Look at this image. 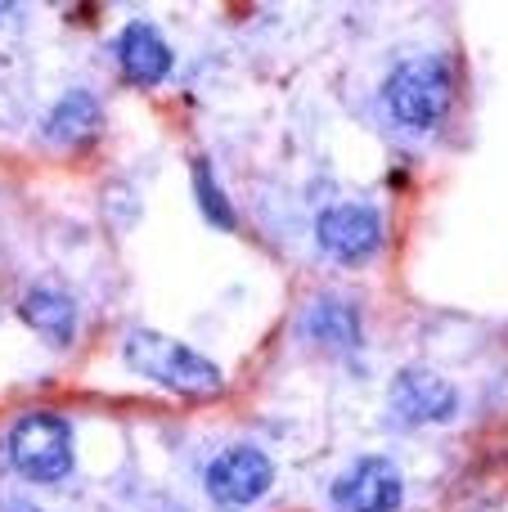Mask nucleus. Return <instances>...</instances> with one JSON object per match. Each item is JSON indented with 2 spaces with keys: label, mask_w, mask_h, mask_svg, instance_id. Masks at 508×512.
Here are the masks:
<instances>
[{
  "label": "nucleus",
  "mask_w": 508,
  "mask_h": 512,
  "mask_svg": "<svg viewBox=\"0 0 508 512\" xmlns=\"http://www.w3.org/2000/svg\"><path fill=\"white\" fill-rule=\"evenodd\" d=\"M450 68L437 54H414V59H401L383 81V113L392 126L401 131H437L441 117L450 108Z\"/></svg>",
  "instance_id": "nucleus-1"
},
{
  "label": "nucleus",
  "mask_w": 508,
  "mask_h": 512,
  "mask_svg": "<svg viewBox=\"0 0 508 512\" xmlns=\"http://www.w3.org/2000/svg\"><path fill=\"white\" fill-rule=\"evenodd\" d=\"M122 355H126V369L162 382L167 391H180V396H216L225 387V373L207 355H198L194 346L176 342L167 333H153V328H135L126 337Z\"/></svg>",
  "instance_id": "nucleus-2"
},
{
  "label": "nucleus",
  "mask_w": 508,
  "mask_h": 512,
  "mask_svg": "<svg viewBox=\"0 0 508 512\" xmlns=\"http://www.w3.org/2000/svg\"><path fill=\"white\" fill-rule=\"evenodd\" d=\"M9 459H14L18 477L36 481V486H54L72 472V423L63 414H23L9 432Z\"/></svg>",
  "instance_id": "nucleus-3"
},
{
  "label": "nucleus",
  "mask_w": 508,
  "mask_h": 512,
  "mask_svg": "<svg viewBox=\"0 0 508 512\" xmlns=\"http://www.w3.org/2000/svg\"><path fill=\"white\" fill-rule=\"evenodd\" d=\"M203 486L221 508H248L266 499V490L275 486V463L257 445H230L207 463Z\"/></svg>",
  "instance_id": "nucleus-4"
},
{
  "label": "nucleus",
  "mask_w": 508,
  "mask_h": 512,
  "mask_svg": "<svg viewBox=\"0 0 508 512\" xmlns=\"http://www.w3.org/2000/svg\"><path fill=\"white\" fill-rule=\"evenodd\" d=\"M387 230H383V212L374 203H338L324 207L315 221V243L320 252H329L342 265H360L383 248Z\"/></svg>",
  "instance_id": "nucleus-5"
},
{
  "label": "nucleus",
  "mask_w": 508,
  "mask_h": 512,
  "mask_svg": "<svg viewBox=\"0 0 508 512\" xmlns=\"http://www.w3.org/2000/svg\"><path fill=\"white\" fill-rule=\"evenodd\" d=\"M329 495L342 512H396L405 504V477L392 459L365 454L333 481Z\"/></svg>",
  "instance_id": "nucleus-6"
},
{
  "label": "nucleus",
  "mask_w": 508,
  "mask_h": 512,
  "mask_svg": "<svg viewBox=\"0 0 508 512\" xmlns=\"http://www.w3.org/2000/svg\"><path fill=\"white\" fill-rule=\"evenodd\" d=\"M392 414L405 427L450 423L459 414V391L432 369H405L392 382Z\"/></svg>",
  "instance_id": "nucleus-7"
},
{
  "label": "nucleus",
  "mask_w": 508,
  "mask_h": 512,
  "mask_svg": "<svg viewBox=\"0 0 508 512\" xmlns=\"http://www.w3.org/2000/svg\"><path fill=\"white\" fill-rule=\"evenodd\" d=\"M117 68L131 86H158L171 72V45L162 41V32L153 23H126L117 36Z\"/></svg>",
  "instance_id": "nucleus-8"
},
{
  "label": "nucleus",
  "mask_w": 508,
  "mask_h": 512,
  "mask_svg": "<svg viewBox=\"0 0 508 512\" xmlns=\"http://www.w3.org/2000/svg\"><path fill=\"white\" fill-rule=\"evenodd\" d=\"M302 333L311 337L315 346H329V351H351V346H360L365 324H360V310L351 306V301L320 297V301H311V310H306Z\"/></svg>",
  "instance_id": "nucleus-9"
},
{
  "label": "nucleus",
  "mask_w": 508,
  "mask_h": 512,
  "mask_svg": "<svg viewBox=\"0 0 508 512\" xmlns=\"http://www.w3.org/2000/svg\"><path fill=\"white\" fill-rule=\"evenodd\" d=\"M18 310H23V319L50 346H68L72 337H77V306H72V297H63L59 288H32Z\"/></svg>",
  "instance_id": "nucleus-10"
},
{
  "label": "nucleus",
  "mask_w": 508,
  "mask_h": 512,
  "mask_svg": "<svg viewBox=\"0 0 508 512\" xmlns=\"http://www.w3.org/2000/svg\"><path fill=\"white\" fill-rule=\"evenodd\" d=\"M99 131V99L90 90H68L45 117V140L54 144H86Z\"/></svg>",
  "instance_id": "nucleus-11"
},
{
  "label": "nucleus",
  "mask_w": 508,
  "mask_h": 512,
  "mask_svg": "<svg viewBox=\"0 0 508 512\" xmlns=\"http://www.w3.org/2000/svg\"><path fill=\"white\" fill-rule=\"evenodd\" d=\"M194 194H198V207H203L207 221L221 225V230H234V207H230V198H225V189L212 180L207 158H194Z\"/></svg>",
  "instance_id": "nucleus-12"
},
{
  "label": "nucleus",
  "mask_w": 508,
  "mask_h": 512,
  "mask_svg": "<svg viewBox=\"0 0 508 512\" xmlns=\"http://www.w3.org/2000/svg\"><path fill=\"white\" fill-rule=\"evenodd\" d=\"M18 512H36V508H18Z\"/></svg>",
  "instance_id": "nucleus-13"
}]
</instances>
